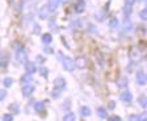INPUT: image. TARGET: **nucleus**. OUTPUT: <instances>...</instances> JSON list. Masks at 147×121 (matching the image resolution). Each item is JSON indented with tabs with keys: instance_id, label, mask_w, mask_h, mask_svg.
I'll use <instances>...</instances> for the list:
<instances>
[{
	"instance_id": "obj_7",
	"label": "nucleus",
	"mask_w": 147,
	"mask_h": 121,
	"mask_svg": "<svg viewBox=\"0 0 147 121\" xmlns=\"http://www.w3.org/2000/svg\"><path fill=\"white\" fill-rule=\"evenodd\" d=\"M36 91V87L33 84H26V86H22L21 88V95L24 97H30L33 95V92Z\"/></svg>"
},
{
	"instance_id": "obj_23",
	"label": "nucleus",
	"mask_w": 147,
	"mask_h": 121,
	"mask_svg": "<svg viewBox=\"0 0 147 121\" xmlns=\"http://www.w3.org/2000/svg\"><path fill=\"white\" fill-rule=\"evenodd\" d=\"M8 62H9V57L5 51L1 53V59H0V65H1V68H7L8 66Z\"/></svg>"
},
{
	"instance_id": "obj_18",
	"label": "nucleus",
	"mask_w": 147,
	"mask_h": 121,
	"mask_svg": "<svg viewBox=\"0 0 147 121\" xmlns=\"http://www.w3.org/2000/svg\"><path fill=\"white\" fill-rule=\"evenodd\" d=\"M96 113H97V116L100 118H108L109 116H108V109L104 108V107H97L96 108Z\"/></svg>"
},
{
	"instance_id": "obj_29",
	"label": "nucleus",
	"mask_w": 147,
	"mask_h": 121,
	"mask_svg": "<svg viewBox=\"0 0 147 121\" xmlns=\"http://www.w3.org/2000/svg\"><path fill=\"white\" fill-rule=\"evenodd\" d=\"M62 95V91L58 90V88H53L51 91V97H54V99H59Z\"/></svg>"
},
{
	"instance_id": "obj_36",
	"label": "nucleus",
	"mask_w": 147,
	"mask_h": 121,
	"mask_svg": "<svg viewBox=\"0 0 147 121\" xmlns=\"http://www.w3.org/2000/svg\"><path fill=\"white\" fill-rule=\"evenodd\" d=\"M138 116H139V121H147V112L146 111L141 112Z\"/></svg>"
},
{
	"instance_id": "obj_17",
	"label": "nucleus",
	"mask_w": 147,
	"mask_h": 121,
	"mask_svg": "<svg viewBox=\"0 0 147 121\" xmlns=\"http://www.w3.org/2000/svg\"><path fill=\"white\" fill-rule=\"evenodd\" d=\"M41 42L43 45H49L53 42V34L51 33H43L41 36Z\"/></svg>"
},
{
	"instance_id": "obj_5",
	"label": "nucleus",
	"mask_w": 147,
	"mask_h": 121,
	"mask_svg": "<svg viewBox=\"0 0 147 121\" xmlns=\"http://www.w3.org/2000/svg\"><path fill=\"white\" fill-rule=\"evenodd\" d=\"M135 79H137V84L144 86L147 83V74L144 71H142V70H138L135 72Z\"/></svg>"
},
{
	"instance_id": "obj_30",
	"label": "nucleus",
	"mask_w": 147,
	"mask_h": 121,
	"mask_svg": "<svg viewBox=\"0 0 147 121\" xmlns=\"http://www.w3.org/2000/svg\"><path fill=\"white\" fill-rule=\"evenodd\" d=\"M38 72H40V75H41V76H43V78H47V76H49V70H47L46 67H43V66L38 68Z\"/></svg>"
},
{
	"instance_id": "obj_22",
	"label": "nucleus",
	"mask_w": 147,
	"mask_h": 121,
	"mask_svg": "<svg viewBox=\"0 0 147 121\" xmlns=\"http://www.w3.org/2000/svg\"><path fill=\"white\" fill-rule=\"evenodd\" d=\"M79 112H80V116H83V117H89V116L92 115L91 108H89V107H87V105H83V107H80Z\"/></svg>"
},
{
	"instance_id": "obj_24",
	"label": "nucleus",
	"mask_w": 147,
	"mask_h": 121,
	"mask_svg": "<svg viewBox=\"0 0 147 121\" xmlns=\"http://www.w3.org/2000/svg\"><path fill=\"white\" fill-rule=\"evenodd\" d=\"M3 86H4V88H11L13 86V78L5 76L3 79Z\"/></svg>"
},
{
	"instance_id": "obj_40",
	"label": "nucleus",
	"mask_w": 147,
	"mask_h": 121,
	"mask_svg": "<svg viewBox=\"0 0 147 121\" xmlns=\"http://www.w3.org/2000/svg\"><path fill=\"white\" fill-rule=\"evenodd\" d=\"M40 33H41V25L40 24H34L33 34H40Z\"/></svg>"
},
{
	"instance_id": "obj_39",
	"label": "nucleus",
	"mask_w": 147,
	"mask_h": 121,
	"mask_svg": "<svg viewBox=\"0 0 147 121\" xmlns=\"http://www.w3.org/2000/svg\"><path fill=\"white\" fill-rule=\"evenodd\" d=\"M43 53L45 54H54V49L50 46H45L43 47Z\"/></svg>"
},
{
	"instance_id": "obj_38",
	"label": "nucleus",
	"mask_w": 147,
	"mask_h": 121,
	"mask_svg": "<svg viewBox=\"0 0 147 121\" xmlns=\"http://www.w3.org/2000/svg\"><path fill=\"white\" fill-rule=\"evenodd\" d=\"M7 97V90L5 88H3V90L0 91V101H4Z\"/></svg>"
},
{
	"instance_id": "obj_3",
	"label": "nucleus",
	"mask_w": 147,
	"mask_h": 121,
	"mask_svg": "<svg viewBox=\"0 0 147 121\" xmlns=\"http://www.w3.org/2000/svg\"><path fill=\"white\" fill-rule=\"evenodd\" d=\"M16 59H17L18 63H22V65H25V63L28 62L26 51H25V49L22 46H20L18 49H16Z\"/></svg>"
},
{
	"instance_id": "obj_19",
	"label": "nucleus",
	"mask_w": 147,
	"mask_h": 121,
	"mask_svg": "<svg viewBox=\"0 0 147 121\" xmlns=\"http://www.w3.org/2000/svg\"><path fill=\"white\" fill-rule=\"evenodd\" d=\"M8 109H9V112H12V115H18L21 112V108H20V105H18L17 103H11L8 105Z\"/></svg>"
},
{
	"instance_id": "obj_6",
	"label": "nucleus",
	"mask_w": 147,
	"mask_h": 121,
	"mask_svg": "<svg viewBox=\"0 0 147 121\" xmlns=\"http://www.w3.org/2000/svg\"><path fill=\"white\" fill-rule=\"evenodd\" d=\"M87 21L83 19H76L75 21L71 22V28L72 29H76V30H83V29H86L87 26Z\"/></svg>"
},
{
	"instance_id": "obj_31",
	"label": "nucleus",
	"mask_w": 147,
	"mask_h": 121,
	"mask_svg": "<svg viewBox=\"0 0 147 121\" xmlns=\"http://www.w3.org/2000/svg\"><path fill=\"white\" fill-rule=\"evenodd\" d=\"M139 17H141L142 21H147V7L139 12Z\"/></svg>"
},
{
	"instance_id": "obj_42",
	"label": "nucleus",
	"mask_w": 147,
	"mask_h": 121,
	"mask_svg": "<svg viewBox=\"0 0 147 121\" xmlns=\"http://www.w3.org/2000/svg\"><path fill=\"white\" fill-rule=\"evenodd\" d=\"M57 57H58V61H59V62H62V61H63V58H64L66 55H64L62 51H58V53H57Z\"/></svg>"
},
{
	"instance_id": "obj_26",
	"label": "nucleus",
	"mask_w": 147,
	"mask_h": 121,
	"mask_svg": "<svg viewBox=\"0 0 147 121\" xmlns=\"http://www.w3.org/2000/svg\"><path fill=\"white\" fill-rule=\"evenodd\" d=\"M63 121H76V116L72 112H67L66 115L63 116Z\"/></svg>"
},
{
	"instance_id": "obj_35",
	"label": "nucleus",
	"mask_w": 147,
	"mask_h": 121,
	"mask_svg": "<svg viewBox=\"0 0 147 121\" xmlns=\"http://www.w3.org/2000/svg\"><path fill=\"white\" fill-rule=\"evenodd\" d=\"M127 121H139V116H138V115H134V113H131V115L127 116Z\"/></svg>"
},
{
	"instance_id": "obj_15",
	"label": "nucleus",
	"mask_w": 147,
	"mask_h": 121,
	"mask_svg": "<svg viewBox=\"0 0 147 121\" xmlns=\"http://www.w3.org/2000/svg\"><path fill=\"white\" fill-rule=\"evenodd\" d=\"M33 109L37 112V113L42 115V112H45V103L43 101H34L33 103Z\"/></svg>"
},
{
	"instance_id": "obj_10",
	"label": "nucleus",
	"mask_w": 147,
	"mask_h": 121,
	"mask_svg": "<svg viewBox=\"0 0 147 121\" xmlns=\"http://www.w3.org/2000/svg\"><path fill=\"white\" fill-rule=\"evenodd\" d=\"M24 67H25V71H26V74H30V75L36 74V72L38 71V68H37L36 63L32 62V61H28V62L24 65Z\"/></svg>"
},
{
	"instance_id": "obj_32",
	"label": "nucleus",
	"mask_w": 147,
	"mask_h": 121,
	"mask_svg": "<svg viewBox=\"0 0 147 121\" xmlns=\"http://www.w3.org/2000/svg\"><path fill=\"white\" fill-rule=\"evenodd\" d=\"M131 9H133V8L130 5H125V7H123V9H122L123 15H125V16H130V13H131Z\"/></svg>"
},
{
	"instance_id": "obj_2",
	"label": "nucleus",
	"mask_w": 147,
	"mask_h": 121,
	"mask_svg": "<svg viewBox=\"0 0 147 121\" xmlns=\"http://www.w3.org/2000/svg\"><path fill=\"white\" fill-rule=\"evenodd\" d=\"M62 66H63V68L68 72H72L74 70H75V67H76V66H75V61L67 55L64 57L63 61H62Z\"/></svg>"
},
{
	"instance_id": "obj_25",
	"label": "nucleus",
	"mask_w": 147,
	"mask_h": 121,
	"mask_svg": "<svg viewBox=\"0 0 147 121\" xmlns=\"http://www.w3.org/2000/svg\"><path fill=\"white\" fill-rule=\"evenodd\" d=\"M138 104H139L142 108H147V96L146 95H141V96H138Z\"/></svg>"
},
{
	"instance_id": "obj_14",
	"label": "nucleus",
	"mask_w": 147,
	"mask_h": 121,
	"mask_svg": "<svg viewBox=\"0 0 147 121\" xmlns=\"http://www.w3.org/2000/svg\"><path fill=\"white\" fill-rule=\"evenodd\" d=\"M32 80H33V75L26 74V72H25L24 75H21V78H20V83H21L22 86H26V84H32Z\"/></svg>"
},
{
	"instance_id": "obj_27",
	"label": "nucleus",
	"mask_w": 147,
	"mask_h": 121,
	"mask_svg": "<svg viewBox=\"0 0 147 121\" xmlns=\"http://www.w3.org/2000/svg\"><path fill=\"white\" fill-rule=\"evenodd\" d=\"M49 28L54 32L58 30V25H57V22H55L54 19H49Z\"/></svg>"
},
{
	"instance_id": "obj_45",
	"label": "nucleus",
	"mask_w": 147,
	"mask_h": 121,
	"mask_svg": "<svg viewBox=\"0 0 147 121\" xmlns=\"http://www.w3.org/2000/svg\"><path fill=\"white\" fill-rule=\"evenodd\" d=\"M143 1H147V0H143Z\"/></svg>"
},
{
	"instance_id": "obj_9",
	"label": "nucleus",
	"mask_w": 147,
	"mask_h": 121,
	"mask_svg": "<svg viewBox=\"0 0 147 121\" xmlns=\"http://www.w3.org/2000/svg\"><path fill=\"white\" fill-rule=\"evenodd\" d=\"M119 99H121V101L122 103L130 104V103L133 101V93L130 92L129 90H123L122 92H121V95H119Z\"/></svg>"
},
{
	"instance_id": "obj_20",
	"label": "nucleus",
	"mask_w": 147,
	"mask_h": 121,
	"mask_svg": "<svg viewBox=\"0 0 147 121\" xmlns=\"http://www.w3.org/2000/svg\"><path fill=\"white\" fill-rule=\"evenodd\" d=\"M118 25H119V21L117 17H110L109 20H108V26H109L110 29H117L118 28Z\"/></svg>"
},
{
	"instance_id": "obj_37",
	"label": "nucleus",
	"mask_w": 147,
	"mask_h": 121,
	"mask_svg": "<svg viewBox=\"0 0 147 121\" xmlns=\"http://www.w3.org/2000/svg\"><path fill=\"white\" fill-rule=\"evenodd\" d=\"M108 121H122V118L119 117V116H117V115H112V116L108 117Z\"/></svg>"
},
{
	"instance_id": "obj_11",
	"label": "nucleus",
	"mask_w": 147,
	"mask_h": 121,
	"mask_svg": "<svg viewBox=\"0 0 147 121\" xmlns=\"http://www.w3.org/2000/svg\"><path fill=\"white\" fill-rule=\"evenodd\" d=\"M127 86H129V79L126 76H121L118 78L117 80V87L121 88V90H127Z\"/></svg>"
},
{
	"instance_id": "obj_21",
	"label": "nucleus",
	"mask_w": 147,
	"mask_h": 121,
	"mask_svg": "<svg viewBox=\"0 0 147 121\" xmlns=\"http://www.w3.org/2000/svg\"><path fill=\"white\" fill-rule=\"evenodd\" d=\"M86 58L84 57H78V58H75V66H76L78 68H84L86 67Z\"/></svg>"
},
{
	"instance_id": "obj_41",
	"label": "nucleus",
	"mask_w": 147,
	"mask_h": 121,
	"mask_svg": "<svg viewBox=\"0 0 147 121\" xmlns=\"http://www.w3.org/2000/svg\"><path fill=\"white\" fill-rule=\"evenodd\" d=\"M114 108H116V103H114L113 100H110L109 104H108V107H107V109H108V111H113Z\"/></svg>"
},
{
	"instance_id": "obj_16",
	"label": "nucleus",
	"mask_w": 147,
	"mask_h": 121,
	"mask_svg": "<svg viewBox=\"0 0 147 121\" xmlns=\"http://www.w3.org/2000/svg\"><path fill=\"white\" fill-rule=\"evenodd\" d=\"M51 12L50 11V8L47 5H45V7H42L40 9V12H38V15H40V19H49V13Z\"/></svg>"
},
{
	"instance_id": "obj_34",
	"label": "nucleus",
	"mask_w": 147,
	"mask_h": 121,
	"mask_svg": "<svg viewBox=\"0 0 147 121\" xmlns=\"http://www.w3.org/2000/svg\"><path fill=\"white\" fill-rule=\"evenodd\" d=\"M36 59H37V62H38V63H41V65H43V63L46 62V58L42 55V54H38V55L36 57Z\"/></svg>"
},
{
	"instance_id": "obj_43",
	"label": "nucleus",
	"mask_w": 147,
	"mask_h": 121,
	"mask_svg": "<svg viewBox=\"0 0 147 121\" xmlns=\"http://www.w3.org/2000/svg\"><path fill=\"white\" fill-rule=\"evenodd\" d=\"M134 4V0H125V5H130L131 7Z\"/></svg>"
},
{
	"instance_id": "obj_13",
	"label": "nucleus",
	"mask_w": 147,
	"mask_h": 121,
	"mask_svg": "<svg viewBox=\"0 0 147 121\" xmlns=\"http://www.w3.org/2000/svg\"><path fill=\"white\" fill-rule=\"evenodd\" d=\"M61 3H62V0H47V7L50 8L51 12H54V11H57L59 8Z\"/></svg>"
},
{
	"instance_id": "obj_8",
	"label": "nucleus",
	"mask_w": 147,
	"mask_h": 121,
	"mask_svg": "<svg viewBox=\"0 0 147 121\" xmlns=\"http://www.w3.org/2000/svg\"><path fill=\"white\" fill-rule=\"evenodd\" d=\"M54 88H58V90H64V88L67 87V82H66V79H64L63 76H58L54 79Z\"/></svg>"
},
{
	"instance_id": "obj_33",
	"label": "nucleus",
	"mask_w": 147,
	"mask_h": 121,
	"mask_svg": "<svg viewBox=\"0 0 147 121\" xmlns=\"http://www.w3.org/2000/svg\"><path fill=\"white\" fill-rule=\"evenodd\" d=\"M95 19H97V21H104V11L95 13Z\"/></svg>"
},
{
	"instance_id": "obj_4",
	"label": "nucleus",
	"mask_w": 147,
	"mask_h": 121,
	"mask_svg": "<svg viewBox=\"0 0 147 121\" xmlns=\"http://www.w3.org/2000/svg\"><path fill=\"white\" fill-rule=\"evenodd\" d=\"M72 9H74V12L78 13V15L83 13L86 11V0H75Z\"/></svg>"
},
{
	"instance_id": "obj_44",
	"label": "nucleus",
	"mask_w": 147,
	"mask_h": 121,
	"mask_svg": "<svg viewBox=\"0 0 147 121\" xmlns=\"http://www.w3.org/2000/svg\"><path fill=\"white\" fill-rule=\"evenodd\" d=\"M62 1H68V0H62Z\"/></svg>"
},
{
	"instance_id": "obj_1",
	"label": "nucleus",
	"mask_w": 147,
	"mask_h": 121,
	"mask_svg": "<svg viewBox=\"0 0 147 121\" xmlns=\"http://www.w3.org/2000/svg\"><path fill=\"white\" fill-rule=\"evenodd\" d=\"M143 54H142L141 49L139 47H131V49L129 50V58L131 59L133 62H138V61H141Z\"/></svg>"
},
{
	"instance_id": "obj_28",
	"label": "nucleus",
	"mask_w": 147,
	"mask_h": 121,
	"mask_svg": "<svg viewBox=\"0 0 147 121\" xmlns=\"http://www.w3.org/2000/svg\"><path fill=\"white\" fill-rule=\"evenodd\" d=\"M1 120L3 121H13L15 120V115H12V113H4V115L1 116Z\"/></svg>"
},
{
	"instance_id": "obj_12",
	"label": "nucleus",
	"mask_w": 147,
	"mask_h": 121,
	"mask_svg": "<svg viewBox=\"0 0 147 121\" xmlns=\"http://www.w3.org/2000/svg\"><path fill=\"white\" fill-rule=\"evenodd\" d=\"M133 28H134V25H133L130 17H129V16H125V19H123V30L125 32H131Z\"/></svg>"
}]
</instances>
